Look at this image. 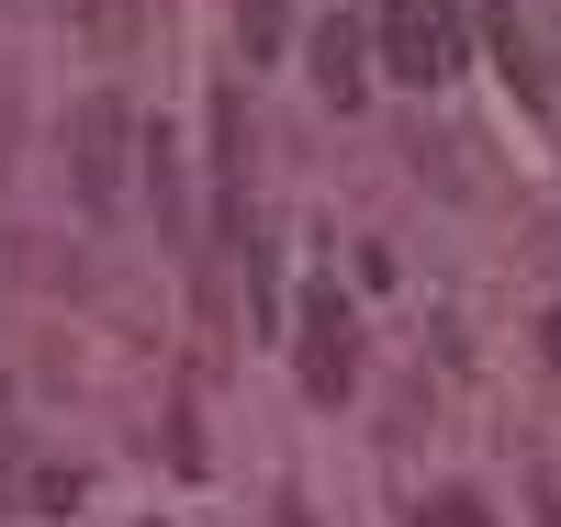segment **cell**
Returning <instances> with one entry per match:
<instances>
[{
  "instance_id": "cell-1",
  "label": "cell",
  "mask_w": 561,
  "mask_h": 527,
  "mask_svg": "<svg viewBox=\"0 0 561 527\" xmlns=\"http://www.w3.org/2000/svg\"><path fill=\"white\" fill-rule=\"evenodd\" d=\"M68 180L90 214H124V191H135V102L124 90H90L68 113Z\"/></svg>"
},
{
  "instance_id": "cell-2",
  "label": "cell",
  "mask_w": 561,
  "mask_h": 527,
  "mask_svg": "<svg viewBox=\"0 0 561 527\" xmlns=\"http://www.w3.org/2000/svg\"><path fill=\"white\" fill-rule=\"evenodd\" d=\"M370 45H382V79L438 90V79H460V0H382Z\"/></svg>"
},
{
  "instance_id": "cell-3",
  "label": "cell",
  "mask_w": 561,
  "mask_h": 527,
  "mask_svg": "<svg viewBox=\"0 0 561 527\" xmlns=\"http://www.w3.org/2000/svg\"><path fill=\"white\" fill-rule=\"evenodd\" d=\"M348 381H359V314L337 293H304V393L337 404Z\"/></svg>"
},
{
  "instance_id": "cell-4",
  "label": "cell",
  "mask_w": 561,
  "mask_h": 527,
  "mask_svg": "<svg viewBox=\"0 0 561 527\" xmlns=\"http://www.w3.org/2000/svg\"><path fill=\"white\" fill-rule=\"evenodd\" d=\"M304 57H314V90H325V102H359V90H370V23H348V12H325L314 23V45H304Z\"/></svg>"
},
{
  "instance_id": "cell-5",
  "label": "cell",
  "mask_w": 561,
  "mask_h": 527,
  "mask_svg": "<svg viewBox=\"0 0 561 527\" xmlns=\"http://www.w3.org/2000/svg\"><path fill=\"white\" fill-rule=\"evenodd\" d=\"M237 34H248V68H270L280 34H293V0H237Z\"/></svg>"
},
{
  "instance_id": "cell-6",
  "label": "cell",
  "mask_w": 561,
  "mask_h": 527,
  "mask_svg": "<svg viewBox=\"0 0 561 527\" xmlns=\"http://www.w3.org/2000/svg\"><path fill=\"white\" fill-rule=\"evenodd\" d=\"M427 527H494V516H483V494H438V505H427Z\"/></svg>"
},
{
  "instance_id": "cell-7",
  "label": "cell",
  "mask_w": 561,
  "mask_h": 527,
  "mask_svg": "<svg viewBox=\"0 0 561 527\" xmlns=\"http://www.w3.org/2000/svg\"><path fill=\"white\" fill-rule=\"evenodd\" d=\"M539 359H550V370H561V303H550V325H539Z\"/></svg>"
}]
</instances>
